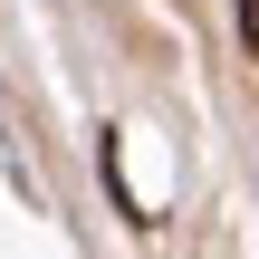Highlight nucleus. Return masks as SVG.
I'll list each match as a JSON object with an SVG mask.
<instances>
[{
	"label": "nucleus",
	"instance_id": "1",
	"mask_svg": "<svg viewBox=\"0 0 259 259\" xmlns=\"http://www.w3.org/2000/svg\"><path fill=\"white\" fill-rule=\"evenodd\" d=\"M240 38H250V58H259V0H240Z\"/></svg>",
	"mask_w": 259,
	"mask_h": 259
}]
</instances>
